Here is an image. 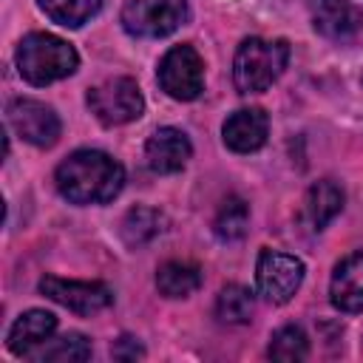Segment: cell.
<instances>
[{"label": "cell", "mask_w": 363, "mask_h": 363, "mask_svg": "<svg viewBox=\"0 0 363 363\" xmlns=\"http://www.w3.org/2000/svg\"><path fill=\"white\" fill-rule=\"evenodd\" d=\"M57 190L71 204H108L125 187V167L102 150H74L57 164Z\"/></svg>", "instance_id": "1"}, {"label": "cell", "mask_w": 363, "mask_h": 363, "mask_svg": "<svg viewBox=\"0 0 363 363\" xmlns=\"http://www.w3.org/2000/svg\"><path fill=\"white\" fill-rule=\"evenodd\" d=\"M79 54L74 45L48 31H31L17 45V71L31 85H51L77 71Z\"/></svg>", "instance_id": "2"}, {"label": "cell", "mask_w": 363, "mask_h": 363, "mask_svg": "<svg viewBox=\"0 0 363 363\" xmlns=\"http://www.w3.org/2000/svg\"><path fill=\"white\" fill-rule=\"evenodd\" d=\"M286 62H289L286 40L247 37L241 40L233 57V82L238 94H261L284 74Z\"/></svg>", "instance_id": "3"}, {"label": "cell", "mask_w": 363, "mask_h": 363, "mask_svg": "<svg viewBox=\"0 0 363 363\" xmlns=\"http://www.w3.org/2000/svg\"><path fill=\"white\" fill-rule=\"evenodd\" d=\"M85 99H88L91 113L108 128L133 122L145 111V96H142L136 79H130V77H111V79L94 85Z\"/></svg>", "instance_id": "4"}, {"label": "cell", "mask_w": 363, "mask_h": 363, "mask_svg": "<svg viewBox=\"0 0 363 363\" xmlns=\"http://www.w3.org/2000/svg\"><path fill=\"white\" fill-rule=\"evenodd\" d=\"M190 17L187 0H128L122 28L133 37H167Z\"/></svg>", "instance_id": "5"}, {"label": "cell", "mask_w": 363, "mask_h": 363, "mask_svg": "<svg viewBox=\"0 0 363 363\" xmlns=\"http://www.w3.org/2000/svg\"><path fill=\"white\" fill-rule=\"evenodd\" d=\"M156 79L167 96H173L179 102H190L204 91V60L187 43L173 45L159 60Z\"/></svg>", "instance_id": "6"}, {"label": "cell", "mask_w": 363, "mask_h": 363, "mask_svg": "<svg viewBox=\"0 0 363 363\" xmlns=\"http://www.w3.org/2000/svg\"><path fill=\"white\" fill-rule=\"evenodd\" d=\"M303 284V261L278 250H261L255 261L258 295L269 303H286Z\"/></svg>", "instance_id": "7"}, {"label": "cell", "mask_w": 363, "mask_h": 363, "mask_svg": "<svg viewBox=\"0 0 363 363\" xmlns=\"http://www.w3.org/2000/svg\"><path fill=\"white\" fill-rule=\"evenodd\" d=\"M6 119H9V128L34 147H51L62 130L54 108L40 99H28V96L11 99L6 108Z\"/></svg>", "instance_id": "8"}, {"label": "cell", "mask_w": 363, "mask_h": 363, "mask_svg": "<svg viewBox=\"0 0 363 363\" xmlns=\"http://www.w3.org/2000/svg\"><path fill=\"white\" fill-rule=\"evenodd\" d=\"M40 292L48 301H54L77 315H96L113 303V289L102 281H71V278L45 275V278H40Z\"/></svg>", "instance_id": "9"}, {"label": "cell", "mask_w": 363, "mask_h": 363, "mask_svg": "<svg viewBox=\"0 0 363 363\" xmlns=\"http://www.w3.org/2000/svg\"><path fill=\"white\" fill-rule=\"evenodd\" d=\"M193 156V145L179 128H156L145 145V159L153 173H179Z\"/></svg>", "instance_id": "10"}, {"label": "cell", "mask_w": 363, "mask_h": 363, "mask_svg": "<svg viewBox=\"0 0 363 363\" xmlns=\"http://www.w3.org/2000/svg\"><path fill=\"white\" fill-rule=\"evenodd\" d=\"M269 133V116L264 108H241L230 113L221 125V139L233 153H252L264 147Z\"/></svg>", "instance_id": "11"}, {"label": "cell", "mask_w": 363, "mask_h": 363, "mask_svg": "<svg viewBox=\"0 0 363 363\" xmlns=\"http://www.w3.org/2000/svg\"><path fill=\"white\" fill-rule=\"evenodd\" d=\"M312 26L329 40H349L363 28V9L354 0H315Z\"/></svg>", "instance_id": "12"}, {"label": "cell", "mask_w": 363, "mask_h": 363, "mask_svg": "<svg viewBox=\"0 0 363 363\" xmlns=\"http://www.w3.org/2000/svg\"><path fill=\"white\" fill-rule=\"evenodd\" d=\"M54 329H57V318L51 312H45V309H28V312H23L11 323V329L6 335V346L17 357H31L43 343L51 340Z\"/></svg>", "instance_id": "13"}, {"label": "cell", "mask_w": 363, "mask_h": 363, "mask_svg": "<svg viewBox=\"0 0 363 363\" xmlns=\"http://www.w3.org/2000/svg\"><path fill=\"white\" fill-rule=\"evenodd\" d=\"M329 298L340 312L363 309V252H352L335 267L329 281Z\"/></svg>", "instance_id": "14"}, {"label": "cell", "mask_w": 363, "mask_h": 363, "mask_svg": "<svg viewBox=\"0 0 363 363\" xmlns=\"http://www.w3.org/2000/svg\"><path fill=\"white\" fill-rule=\"evenodd\" d=\"M343 210V190L323 179V182H315L306 196H303V210H301V218L303 224L312 230V233H320L337 213Z\"/></svg>", "instance_id": "15"}, {"label": "cell", "mask_w": 363, "mask_h": 363, "mask_svg": "<svg viewBox=\"0 0 363 363\" xmlns=\"http://www.w3.org/2000/svg\"><path fill=\"white\" fill-rule=\"evenodd\" d=\"M156 286L164 298H187L201 286V269L190 261H167L156 269Z\"/></svg>", "instance_id": "16"}, {"label": "cell", "mask_w": 363, "mask_h": 363, "mask_svg": "<svg viewBox=\"0 0 363 363\" xmlns=\"http://www.w3.org/2000/svg\"><path fill=\"white\" fill-rule=\"evenodd\" d=\"M164 230V216L153 207H130L119 224V235L128 247H142Z\"/></svg>", "instance_id": "17"}, {"label": "cell", "mask_w": 363, "mask_h": 363, "mask_svg": "<svg viewBox=\"0 0 363 363\" xmlns=\"http://www.w3.org/2000/svg\"><path fill=\"white\" fill-rule=\"evenodd\" d=\"M247 224H250V207L244 199L238 196H227L213 218V233L221 238V241H238L244 233H247Z\"/></svg>", "instance_id": "18"}, {"label": "cell", "mask_w": 363, "mask_h": 363, "mask_svg": "<svg viewBox=\"0 0 363 363\" xmlns=\"http://www.w3.org/2000/svg\"><path fill=\"white\" fill-rule=\"evenodd\" d=\"M40 9L60 26L65 28H79L85 26L99 9H102V0H37Z\"/></svg>", "instance_id": "19"}, {"label": "cell", "mask_w": 363, "mask_h": 363, "mask_svg": "<svg viewBox=\"0 0 363 363\" xmlns=\"http://www.w3.org/2000/svg\"><path fill=\"white\" fill-rule=\"evenodd\" d=\"M34 360H60V363H79V360H88L91 357V340L79 332H68L57 340H48L43 343L34 354Z\"/></svg>", "instance_id": "20"}, {"label": "cell", "mask_w": 363, "mask_h": 363, "mask_svg": "<svg viewBox=\"0 0 363 363\" xmlns=\"http://www.w3.org/2000/svg\"><path fill=\"white\" fill-rule=\"evenodd\" d=\"M216 315L224 323H247L252 315V292L241 284H227L216 298Z\"/></svg>", "instance_id": "21"}, {"label": "cell", "mask_w": 363, "mask_h": 363, "mask_svg": "<svg viewBox=\"0 0 363 363\" xmlns=\"http://www.w3.org/2000/svg\"><path fill=\"white\" fill-rule=\"evenodd\" d=\"M267 354L272 360H281V363H295V360H303L309 354V340L303 335L301 326H281L272 337H269V349Z\"/></svg>", "instance_id": "22"}, {"label": "cell", "mask_w": 363, "mask_h": 363, "mask_svg": "<svg viewBox=\"0 0 363 363\" xmlns=\"http://www.w3.org/2000/svg\"><path fill=\"white\" fill-rule=\"evenodd\" d=\"M111 354L116 357V360H139V357H145V349L139 346V340L136 337H119L116 343H113V349H111Z\"/></svg>", "instance_id": "23"}]
</instances>
